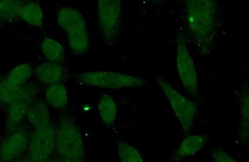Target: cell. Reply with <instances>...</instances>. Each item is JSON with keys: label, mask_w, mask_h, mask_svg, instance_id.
<instances>
[{"label": "cell", "mask_w": 249, "mask_h": 162, "mask_svg": "<svg viewBox=\"0 0 249 162\" xmlns=\"http://www.w3.org/2000/svg\"><path fill=\"white\" fill-rule=\"evenodd\" d=\"M186 32L196 52L208 57L214 50L219 26V7L212 0H186L183 3Z\"/></svg>", "instance_id": "cell-1"}, {"label": "cell", "mask_w": 249, "mask_h": 162, "mask_svg": "<svg viewBox=\"0 0 249 162\" xmlns=\"http://www.w3.org/2000/svg\"><path fill=\"white\" fill-rule=\"evenodd\" d=\"M55 150L59 158L84 162L85 147L81 131L69 115L59 119L55 126Z\"/></svg>", "instance_id": "cell-2"}, {"label": "cell", "mask_w": 249, "mask_h": 162, "mask_svg": "<svg viewBox=\"0 0 249 162\" xmlns=\"http://www.w3.org/2000/svg\"><path fill=\"white\" fill-rule=\"evenodd\" d=\"M74 77L82 85L108 90L142 88L148 83L147 80L142 77L105 71L77 73Z\"/></svg>", "instance_id": "cell-3"}, {"label": "cell", "mask_w": 249, "mask_h": 162, "mask_svg": "<svg viewBox=\"0 0 249 162\" xmlns=\"http://www.w3.org/2000/svg\"><path fill=\"white\" fill-rule=\"evenodd\" d=\"M156 83L163 91L183 132L188 134L192 129L197 116L198 106L195 101L188 99L176 90L166 79L158 77L156 79Z\"/></svg>", "instance_id": "cell-4"}, {"label": "cell", "mask_w": 249, "mask_h": 162, "mask_svg": "<svg viewBox=\"0 0 249 162\" xmlns=\"http://www.w3.org/2000/svg\"><path fill=\"white\" fill-rule=\"evenodd\" d=\"M176 69L179 81L186 92L191 96L198 97V75L185 36L182 32L178 33L176 40Z\"/></svg>", "instance_id": "cell-5"}, {"label": "cell", "mask_w": 249, "mask_h": 162, "mask_svg": "<svg viewBox=\"0 0 249 162\" xmlns=\"http://www.w3.org/2000/svg\"><path fill=\"white\" fill-rule=\"evenodd\" d=\"M122 10L120 0L98 1V23L106 45L112 46L116 41L121 28Z\"/></svg>", "instance_id": "cell-6"}, {"label": "cell", "mask_w": 249, "mask_h": 162, "mask_svg": "<svg viewBox=\"0 0 249 162\" xmlns=\"http://www.w3.org/2000/svg\"><path fill=\"white\" fill-rule=\"evenodd\" d=\"M38 90L36 84H25L14 101L7 106L5 128L8 134L17 130L23 121L29 108L36 100Z\"/></svg>", "instance_id": "cell-7"}, {"label": "cell", "mask_w": 249, "mask_h": 162, "mask_svg": "<svg viewBox=\"0 0 249 162\" xmlns=\"http://www.w3.org/2000/svg\"><path fill=\"white\" fill-rule=\"evenodd\" d=\"M55 126L52 123L36 128L28 145L30 159L36 162H46L55 150Z\"/></svg>", "instance_id": "cell-8"}, {"label": "cell", "mask_w": 249, "mask_h": 162, "mask_svg": "<svg viewBox=\"0 0 249 162\" xmlns=\"http://www.w3.org/2000/svg\"><path fill=\"white\" fill-rule=\"evenodd\" d=\"M31 135L25 128H18L8 134L0 145V162L15 161L28 147Z\"/></svg>", "instance_id": "cell-9"}, {"label": "cell", "mask_w": 249, "mask_h": 162, "mask_svg": "<svg viewBox=\"0 0 249 162\" xmlns=\"http://www.w3.org/2000/svg\"><path fill=\"white\" fill-rule=\"evenodd\" d=\"M236 98L239 109L238 139L242 145H248L249 140V84L244 81L239 85L236 92Z\"/></svg>", "instance_id": "cell-10"}, {"label": "cell", "mask_w": 249, "mask_h": 162, "mask_svg": "<svg viewBox=\"0 0 249 162\" xmlns=\"http://www.w3.org/2000/svg\"><path fill=\"white\" fill-rule=\"evenodd\" d=\"M57 20L60 27L67 35L87 30L86 21L81 13L74 8L60 9Z\"/></svg>", "instance_id": "cell-11"}, {"label": "cell", "mask_w": 249, "mask_h": 162, "mask_svg": "<svg viewBox=\"0 0 249 162\" xmlns=\"http://www.w3.org/2000/svg\"><path fill=\"white\" fill-rule=\"evenodd\" d=\"M208 141V137L203 134L191 135L186 137L176 150L171 159L174 161H179L192 156L202 149L206 146Z\"/></svg>", "instance_id": "cell-12"}, {"label": "cell", "mask_w": 249, "mask_h": 162, "mask_svg": "<svg viewBox=\"0 0 249 162\" xmlns=\"http://www.w3.org/2000/svg\"><path fill=\"white\" fill-rule=\"evenodd\" d=\"M26 117L36 128L48 125L51 122L48 104L43 100H35L29 108Z\"/></svg>", "instance_id": "cell-13"}, {"label": "cell", "mask_w": 249, "mask_h": 162, "mask_svg": "<svg viewBox=\"0 0 249 162\" xmlns=\"http://www.w3.org/2000/svg\"><path fill=\"white\" fill-rule=\"evenodd\" d=\"M35 74L40 82L48 85L60 83L63 79V68L59 63L47 62L37 66Z\"/></svg>", "instance_id": "cell-14"}, {"label": "cell", "mask_w": 249, "mask_h": 162, "mask_svg": "<svg viewBox=\"0 0 249 162\" xmlns=\"http://www.w3.org/2000/svg\"><path fill=\"white\" fill-rule=\"evenodd\" d=\"M47 104L55 109H64L69 104L67 89L61 83L48 86L45 91Z\"/></svg>", "instance_id": "cell-15"}, {"label": "cell", "mask_w": 249, "mask_h": 162, "mask_svg": "<svg viewBox=\"0 0 249 162\" xmlns=\"http://www.w3.org/2000/svg\"><path fill=\"white\" fill-rule=\"evenodd\" d=\"M98 110L103 123L112 128L118 114L117 104L113 97L108 94L102 95L98 102Z\"/></svg>", "instance_id": "cell-16"}, {"label": "cell", "mask_w": 249, "mask_h": 162, "mask_svg": "<svg viewBox=\"0 0 249 162\" xmlns=\"http://www.w3.org/2000/svg\"><path fill=\"white\" fill-rule=\"evenodd\" d=\"M19 18L26 23L35 27L41 28L43 25V11L36 2L30 1L24 3L20 11Z\"/></svg>", "instance_id": "cell-17"}, {"label": "cell", "mask_w": 249, "mask_h": 162, "mask_svg": "<svg viewBox=\"0 0 249 162\" xmlns=\"http://www.w3.org/2000/svg\"><path fill=\"white\" fill-rule=\"evenodd\" d=\"M25 2L19 0L0 1V21L12 22L19 18L20 11Z\"/></svg>", "instance_id": "cell-18"}, {"label": "cell", "mask_w": 249, "mask_h": 162, "mask_svg": "<svg viewBox=\"0 0 249 162\" xmlns=\"http://www.w3.org/2000/svg\"><path fill=\"white\" fill-rule=\"evenodd\" d=\"M33 73V69L30 65L21 64L12 69L6 75L5 78L16 87L22 88L27 84Z\"/></svg>", "instance_id": "cell-19"}, {"label": "cell", "mask_w": 249, "mask_h": 162, "mask_svg": "<svg viewBox=\"0 0 249 162\" xmlns=\"http://www.w3.org/2000/svg\"><path fill=\"white\" fill-rule=\"evenodd\" d=\"M42 52L44 56L53 63H60L64 58L63 47L58 42L45 37L41 43Z\"/></svg>", "instance_id": "cell-20"}, {"label": "cell", "mask_w": 249, "mask_h": 162, "mask_svg": "<svg viewBox=\"0 0 249 162\" xmlns=\"http://www.w3.org/2000/svg\"><path fill=\"white\" fill-rule=\"evenodd\" d=\"M69 46L74 54H85L89 48V37L87 30L80 31L73 34L67 35Z\"/></svg>", "instance_id": "cell-21"}, {"label": "cell", "mask_w": 249, "mask_h": 162, "mask_svg": "<svg viewBox=\"0 0 249 162\" xmlns=\"http://www.w3.org/2000/svg\"><path fill=\"white\" fill-rule=\"evenodd\" d=\"M117 152L122 162H146L135 146L124 141L117 144Z\"/></svg>", "instance_id": "cell-22"}, {"label": "cell", "mask_w": 249, "mask_h": 162, "mask_svg": "<svg viewBox=\"0 0 249 162\" xmlns=\"http://www.w3.org/2000/svg\"><path fill=\"white\" fill-rule=\"evenodd\" d=\"M22 88L12 85L5 77L0 78V103L7 107L18 96Z\"/></svg>", "instance_id": "cell-23"}, {"label": "cell", "mask_w": 249, "mask_h": 162, "mask_svg": "<svg viewBox=\"0 0 249 162\" xmlns=\"http://www.w3.org/2000/svg\"><path fill=\"white\" fill-rule=\"evenodd\" d=\"M213 162H238L221 148H214L211 151Z\"/></svg>", "instance_id": "cell-24"}, {"label": "cell", "mask_w": 249, "mask_h": 162, "mask_svg": "<svg viewBox=\"0 0 249 162\" xmlns=\"http://www.w3.org/2000/svg\"><path fill=\"white\" fill-rule=\"evenodd\" d=\"M49 162H79L73 161H70V160H67V159L59 158V159H57L52 160V161H51Z\"/></svg>", "instance_id": "cell-25"}, {"label": "cell", "mask_w": 249, "mask_h": 162, "mask_svg": "<svg viewBox=\"0 0 249 162\" xmlns=\"http://www.w3.org/2000/svg\"><path fill=\"white\" fill-rule=\"evenodd\" d=\"M16 162H36L34 161H33V160H31V159H23L19 160V161H18Z\"/></svg>", "instance_id": "cell-26"}, {"label": "cell", "mask_w": 249, "mask_h": 162, "mask_svg": "<svg viewBox=\"0 0 249 162\" xmlns=\"http://www.w3.org/2000/svg\"><path fill=\"white\" fill-rule=\"evenodd\" d=\"M1 23V21H0V23Z\"/></svg>", "instance_id": "cell-27"}]
</instances>
